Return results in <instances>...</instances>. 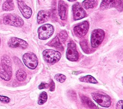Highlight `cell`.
Listing matches in <instances>:
<instances>
[{
	"label": "cell",
	"instance_id": "obj_24",
	"mask_svg": "<svg viewBox=\"0 0 123 109\" xmlns=\"http://www.w3.org/2000/svg\"><path fill=\"white\" fill-rule=\"evenodd\" d=\"M54 79L56 81H58V82H59L61 83H62L65 81L66 76L62 74L58 73V74H56L55 75Z\"/></svg>",
	"mask_w": 123,
	"mask_h": 109
},
{
	"label": "cell",
	"instance_id": "obj_22",
	"mask_svg": "<svg viewBox=\"0 0 123 109\" xmlns=\"http://www.w3.org/2000/svg\"><path fill=\"white\" fill-rule=\"evenodd\" d=\"M47 99L48 95L47 93L45 91H43L40 94L39 96L37 103L40 105H42L47 101Z\"/></svg>",
	"mask_w": 123,
	"mask_h": 109
},
{
	"label": "cell",
	"instance_id": "obj_2",
	"mask_svg": "<svg viewBox=\"0 0 123 109\" xmlns=\"http://www.w3.org/2000/svg\"><path fill=\"white\" fill-rule=\"evenodd\" d=\"M3 23L6 25L14 27H22L24 24L23 19L18 15L14 13H8L3 17Z\"/></svg>",
	"mask_w": 123,
	"mask_h": 109
},
{
	"label": "cell",
	"instance_id": "obj_32",
	"mask_svg": "<svg viewBox=\"0 0 123 109\" xmlns=\"http://www.w3.org/2000/svg\"><path fill=\"white\" fill-rule=\"evenodd\" d=\"M6 1H8V2H13V1H12V0H6Z\"/></svg>",
	"mask_w": 123,
	"mask_h": 109
},
{
	"label": "cell",
	"instance_id": "obj_9",
	"mask_svg": "<svg viewBox=\"0 0 123 109\" xmlns=\"http://www.w3.org/2000/svg\"><path fill=\"white\" fill-rule=\"evenodd\" d=\"M73 19L74 21L82 19L86 16V13L79 2L75 3L72 7Z\"/></svg>",
	"mask_w": 123,
	"mask_h": 109
},
{
	"label": "cell",
	"instance_id": "obj_31",
	"mask_svg": "<svg viewBox=\"0 0 123 109\" xmlns=\"http://www.w3.org/2000/svg\"><path fill=\"white\" fill-rule=\"evenodd\" d=\"M67 0L69 1H70V2H74V1H76V0Z\"/></svg>",
	"mask_w": 123,
	"mask_h": 109
},
{
	"label": "cell",
	"instance_id": "obj_20",
	"mask_svg": "<svg viewBox=\"0 0 123 109\" xmlns=\"http://www.w3.org/2000/svg\"><path fill=\"white\" fill-rule=\"evenodd\" d=\"M16 77L18 81H24L26 78V73L24 70L19 69L16 73Z\"/></svg>",
	"mask_w": 123,
	"mask_h": 109
},
{
	"label": "cell",
	"instance_id": "obj_10",
	"mask_svg": "<svg viewBox=\"0 0 123 109\" xmlns=\"http://www.w3.org/2000/svg\"><path fill=\"white\" fill-rule=\"evenodd\" d=\"M89 29V23L87 21H84L76 24L74 27V32L78 36L83 37L87 33Z\"/></svg>",
	"mask_w": 123,
	"mask_h": 109
},
{
	"label": "cell",
	"instance_id": "obj_25",
	"mask_svg": "<svg viewBox=\"0 0 123 109\" xmlns=\"http://www.w3.org/2000/svg\"><path fill=\"white\" fill-rule=\"evenodd\" d=\"M80 44L84 52L86 53H88L89 51H88V44H87V41L84 40L81 41Z\"/></svg>",
	"mask_w": 123,
	"mask_h": 109
},
{
	"label": "cell",
	"instance_id": "obj_13",
	"mask_svg": "<svg viewBox=\"0 0 123 109\" xmlns=\"http://www.w3.org/2000/svg\"><path fill=\"white\" fill-rule=\"evenodd\" d=\"M67 4L63 0H60L58 2V14L62 20H65L67 18Z\"/></svg>",
	"mask_w": 123,
	"mask_h": 109
},
{
	"label": "cell",
	"instance_id": "obj_18",
	"mask_svg": "<svg viewBox=\"0 0 123 109\" xmlns=\"http://www.w3.org/2000/svg\"><path fill=\"white\" fill-rule=\"evenodd\" d=\"M79 81L82 82H86V83H90L92 84H97L98 81L97 80L92 76L90 75H87L85 76L81 77L79 79Z\"/></svg>",
	"mask_w": 123,
	"mask_h": 109
},
{
	"label": "cell",
	"instance_id": "obj_4",
	"mask_svg": "<svg viewBox=\"0 0 123 109\" xmlns=\"http://www.w3.org/2000/svg\"><path fill=\"white\" fill-rule=\"evenodd\" d=\"M105 35V32L102 29H94L91 34L90 43L91 47L93 48L98 47L103 40Z\"/></svg>",
	"mask_w": 123,
	"mask_h": 109
},
{
	"label": "cell",
	"instance_id": "obj_16",
	"mask_svg": "<svg viewBox=\"0 0 123 109\" xmlns=\"http://www.w3.org/2000/svg\"><path fill=\"white\" fill-rule=\"evenodd\" d=\"M47 45L49 46L55 47L60 50H63V48L62 45V43L60 41L58 36H56L50 42L48 43Z\"/></svg>",
	"mask_w": 123,
	"mask_h": 109
},
{
	"label": "cell",
	"instance_id": "obj_8",
	"mask_svg": "<svg viewBox=\"0 0 123 109\" xmlns=\"http://www.w3.org/2000/svg\"><path fill=\"white\" fill-rule=\"evenodd\" d=\"M66 56L68 60L72 61H77L79 59V54L77 51L76 44L73 41L68 44Z\"/></svg>",
	"mask_w": 123,
	"mask_h": 109
},
{
	"label": "cell",
	"instance_id": "obj_33",
	"mask_svg": "<svg viewBox=\"0 0 123 109\" xmlns=\"http://www.w3.org/2000/svg\"><path fill=\"white\" fill-rule=\"evenodd\" d=\"M0 43H1V39H0Z\"/></svg>",
	"mask_w": 123,
	"mask_h": 109
},
{
	"label": "cell",
	"instance_id": "obj_1",
	"mask_svg": "<svg viewBox=\"0 0 123 109\" xmlns=\"http://www.w3.org/2000/svg\"><path fill=\"white\" fill-rule=\"evenodd\" d=\"M12 76V62L10 57L4 55L1 58L0 64V77L5 80L9 81Z\"/></svg>",
	"mask_w": 123,
	"mask_h": 109
},
{
	"label": "cell",
	"instance_id": "obj_17",
	"mask_svg": "<svg viewBox=\"0 0 123 109\" xmlns=\"http://www.w3.org/2000/svg\"><path fill=\"white\" fill-rule=\"evenodd\" d=\"M97 0H84L82 4L86 9L94 8L98 5Z\"/></svg>",
	"mask_w": 123,
	"mask_h": 109
},
{
	"label": "cell",
	"instance_id": "obj_11",
	"mask_svg": "<svg viewBox=\"0 0 123 109\" xmlns=\"http://www.w3.org/2000/svg\"><path fill=\"white\" fill-rule=\"evenodd\" d=\"M7 44L10 48H18L22 49H25L28 46V43L25 40L16 37H11L8 40Z\"/></svg>",
	"mask_w": 123,
	"mask_h": 109
},
{
	"label": "cell",
	"instance_id": "obj_7",
	"mask_svg": "<svg viewBox=\"0 0 123 109\" xmlns=\"http://www.w3.org/2000/svg\"><path fill=\"white\" fill-rule=\"evenodd\" d=\"M23 61L26 66L30 69H35L38 64V59L32 52H27L23 56Z\"/></svg>",
	"mask_w": 123,
	"mask_h": 109
},
{
	"label": "cell",
	"instance_id": "obj_5",
	"mask_svg": "<svg viewBox=\"0 0 123 109\" xmlns=\"http://www.w3.org/2000/svg\"><path fill=\"white\" fill-rule=\"evenodd\" d=\"M91 96L94 100L101 107L109 108L111 105V101L110 97L105 94L93 93Z\"/></svg>",
	"mask_w": 123,
	"mask_h": 109
},
{
	"label": "cell",
	"instance_id": "obj_6",
	"mask_svg": "<svg viewBox=\"0 0 123 109\" xmlns=\"http://www.w3.org/2000/svg\"><path fill=\"white\" fill-rule=\"evenodd\" d=\"M54 28L52 25L46 24L40 26L37 29L38 38L41 40H46L49 38L53 34Z\"/></svg>",
	"mask_w": 123,
	"mask_h": 109
},
{
	"label": "cell",
	"instance_id": "obj_19",
	"mask_svg": "<svg viewBox=\"0 0 123 109\" xmlns=\"http://www.w3.org/2000/svg\"><path fill=\"white\" fill-rule=\"evenodd\" d=\"M81 99H82V102L88 108H91V109L97 108V106L95 105V104L93 102H92V101L90 99V98L86 97H83L81 98Z\"/></svg>",
	"mask_w": 123,
	"mask_h": 109
},
{
	"label": "cell",
	"instance_id": "obj_30",
	"mask_svg": "<svg viewBox=\"0 0 123 109\" xmlns=\"http://www.w3.org/2000/svg\"><path fill=\"white\" fill-rule=\"evenodd\" d=\"M123 100H120L118 102L116 105V109H122V106H123Z\"/></svg>",
	"mask_w": 123,
	"mask_h": 109
},
{
	"label": "cell",
	"instance_id": "obj_28",
	"mask_svg": "<svg viewBox=\"0 0 123 109\" xmlns=\"http://www.w3.org/2000/svg\"><path fill=\"white\" fill-rule=\"evenodd\" d=\"M49 90L50 91L52 92L54 91V89H55V83L54 82V81H53V80L51 79L50 82L49 83Z\"/></svg>",
	"mask_w": 123,
	"mask_h": 109
},
{
	"label": "cell",
	"instance_id": "obj_21",
	"mask_svg": "<svg viewBox=\"0 0 123 109\" xmlns=\"http://www.w3.org/2000/svg\"><path fill=\"white\" fill-rule=\"evenodd\" d=\"M14 8V5L13 2H10L8 1H5L3 3L2 5V9L3 11H10L13 10Z\"/></svg>",
	"mask_w": 123,
	"mask_h": 109
},
{
	"label": "cell",
	"instance_id": "obj_12",
	"mask_svg": "<svg viewBox=\"0 0 123 109\" xmlns=\"http://www.w3.org/2000/svg\"><path fill=\"white\" fill-rule=\"evenodd\" d=\"M17 2L18 8L23 16L25 18H29L31 16L32 13L31 8L25 3L24 0H17Z\"/></svg>",
	"mask_w": 123,
	"mask_h": 109
},
{
	"label": "cell",
	"instance_id": "obj_14",
	"mask_svg": "<svg viewBox=\"0 0 123 109\" xmlns=\"http://www.w3.org/2000/svg\"><path fill=\"white\" fill-rule=\"evenodd\" d=\"M50 16V12L48 11H40L37 15V22L41 24L48 21Z\"/></svg>",
	"mask_w": 123,
	"mask_h": 109
},
{
	"label": "cell",
	"instance_id": "obj_23",
	"mask_svg": "<svg viewBox=\"0 0 123 109\" xmlns=\"http://www.w3.org/2000/svg\"><path fill=\"white\" fill-rule=\"evenodd\" d=\"M58 36L59 37L60 41L61 42L64 43L66 41V40L68 37V35H67V33L65 30H62L60 32Z\"/></svg>",
	"mask_w": 123,
	"mask_h": 109
},
{
	"label": "cell",
	"instance_id": "obj_3",
	"mask_svg": "<svg viewBox=\"0 0 123 109\" xmlns=\"http://www.w3.org/2000/svg\"><path fill=\"white\" fill-rule=\"evenodd\" d=\"M44 60L48 63L53 64L58 62L61 58V54L59 51L51 49L44 50L42 52Z\"/></svg>",
	"mask_w": 123,
	"mask_h": 109
},
{
	"label": "cell",
	"instance_id": "obj_34",
	"mask_svg": "<svg viewBox=\"0 0 123 109\" xmlns=\"http://www.w3.org/2000/svg\"><path fill=\"white\" fill-rule=\"evenodd\" d=\"M1 0H0V2H1Z\"/></svg>",
	"mask_w": 123,
	"mask_h": 109
},
{
	"label": "cell",
	"instance_id": "obj_26",
	"mask_svg": "<svg viewBox=\"0 0 123 109\" xmlns=\"http://www.w3.org/2000/svg\"><path fill=\"white\" fill-rule=\"evenodd\" d=\"M114 7L118 11L122 12L123 11V0H117Z\"/></svg>",
	"mask_w": 123,
	"mask_h": 109
},
{
	"label": "cell",
	"instance_id": "obj_15",
	"mask_svg": "<svg viewBox=\"0 0 123 109\" xmlns=\"http://www.w3.org/2000/svg\"><path fill=\"white\" fill-rule=\"evenodd\" d=\"M117 0H102L100 9L102 10H107L115 6Z\"/></svg>",
	"mask_w": 123,
	"mask_h": 109
},
{
	"label": "cell",
	"instance_id": "obj_27",
	"mask_svg": "<svg viewBox=\"0 0 123 109\" xmlns=\"http://www.w3.org/2000/svg\"><path fill=\"white\" fill-rule=\"evenodd\" d=\"M0 101L2 102L7 103L10 102V98H9L7 97L0 95Z\"/></svg>",
	"mask_w": 123,
	"mask_h": 109
},
{
	"label": "cell",
	"instance_id": "obj_29",
	"mask_svg": "<svg viewBox=\"0 0 123 109\" xmlns=\"http://www.w3.org/2000/svg\"><path fill=\"white\" fill-rule=\"evenodd\" d=\"M49 85L48 84H47L44 82H42L38 85V89H42L44 88H47L48 87H49Z\"/></svg>",
	"mask_w": 123,
	"mask_h": 109
}]
</instances>
